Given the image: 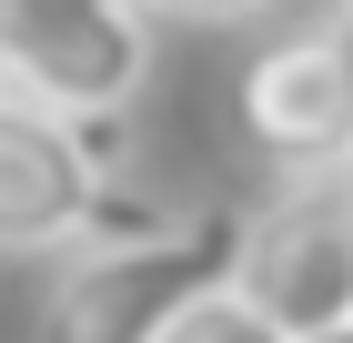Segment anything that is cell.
<instances>
[{
	"label": "cell",
	"mask_w": 353,
	"mask_h": 343,
	"mask_svg": "<svg viewBox=\"0 0 353 343\" xmlns=\"http://www.w3.org/2000/svg\"><path fill=\"white\" fill-rule=\"evenodd\" d=\"M243 242H252L243 202H202L172 233H141V242H81L41 293L30 343H162L192 303L232 293Z\"/></svg>",
	"instance_id": "cell-1"
},
{
	"label": "cell",
	"mask_w": 353,
	"mask_h": 343,
	"mask_svg": "<svg viewBox=\"0 0 353 343\" xmlns=\"http://www.w3.org/2000/svg\"><path fill=\"white\" fill-rule=\"evenodd\" d=\"M0 71L61 121H121L152 71L141 0H0Z\"/></svg>",
	"instance_id": "cell-2"
},
{
	"label": "cell",
	"mask_w": 353,
	"mask_h": 343,
	"mask_svg": "<svg viewBox=\"0 0 353 343\" xmlns=\"http://www.w3.org/2000/svg\"><path fill=\"white\" fill-rule=\"evenodd\" d=\"M121 182V121H61V111L0 91V242H91V212Z\"/></svg>",
	"instance_id": "cell-3"
},
{
	"label": "cell",
	"mask_w": 353,
	"mask_h": 343,
	"mask_svg": "<svg viewBox=\"0 0 353 343\" xmlns=\"http://www.w3.org/2000/svg\"><path fill=\"white\" fill-rule=\"evenodd\" d=\"M232 111H243L252 152H263L272 172H293V192H323L333 172L353 161V101H343V61H333L323 21L263 41V51L243 61Z\"/></svg>",
	"instance_id": "cell-4"
},
{
	"label": "cell",
	"mask_w": 353,
	"mask_h": 343,
	"mask_svg": "<svg viewBox=\"0 0 353 343\" xmlns=\"http://www.w3.org/2000/svg\"><path fill=\"white\" fill-rule=\"evenodd\" d=\"M232 293H243L283 343H323V333L353 323V222H343V202H333V182L323 192H283L272 212H252V242H243Z\"/></svg>",
	"instance_id": "cell-5"
},
{
	"label": "cell",
	"mask_w": 353,
	"mask_h": 343,
	"mask_svg": "<svg viewBox=\"0 0 353 343\" xmlns=\"http://www.w3.org/2000/svg\"><path fill=\"white\" fill-rule=\"evenodd\" d=\"M162 343H283V333H272V323L252 313L243 293H212V303H192V313L172 323Z\"/></svg>",
	"instance_id": "cell-6"
},
{
	"label": "cell",
	"mask_w": 353,
	"mask_h": 343,
	"mask_svg": "<svg viewBox=\"0 0 353 343\" xmlns=\"http://www.w3.org/2000/svg\"><path fill=\"white\" fill-rule=\"evenodd\" d=\"M141 10H172V21H252L272 0H141Z\"/></svg>",
	"instance_id": "cell-7"
},
{
	"label": "cell",
	"mask_w": 353,
	"mask_h": 343,
	"mask_svg": "<svg viewBox=\"0 0 353 343\" xmlns=\"http://www.w3.org/2000/svg\"><path fill=\"white\" fill-rule=\"evenodd\" d=\"M323 41H333V61H343V101H353V10H323Z\"/></svg>",
	"instance_id": "cell-8"
},
{
	"label": "cell",
	"mask_w": 353,
	"mask_h": 343,
	"mask_svg": "<svg viewBox=\"0 0 353 343\" xmlns=\"http://www.w3.org/2000/svg\"><path fill=\"white\" fill-rule=\"evenodd\" d=\"M333 202H343V222H353V161H343V172H333Z\"/></svg>",
	"instance_id": "cell-9"
},
{
	"label": "cell",
	"mask_w": 353,
	"mask_h": 343,
	"mask_svg": "<svg viewBox=\"0 0 353 343\" xmlns=\"http://www.w3.org/2000/svg\"><path fill=\"white\" fill-rule=\"evenodd\" d=\"M323 343H353V323H343V333H323Z\"/></svg>",
	"instance_id": "cell-10"
},
{
	"label": "cell",
	"mask_w": 353,
	"mask_h": 343,
	"mask_svg": "<svg viewBox=\"0 0 353 343\" xmlns=\"http://www.w3.org/2000/svg\"><path fill=\"white\" fill-rule=\"evenodd\" d=\"M0 91H10V71H0Z\"/></svg>",
	"instance_id": "cell-11"
},
{
	"label": "cell",
	"mask_w": 353,
	"mask_h": 343,
	"mask_svg": "<svg viewBox=\"0 0 353 343\" xmlns=\"http://www.w3.org/2000/svg\"><path fill=\"white\" fill-rule=\"evenodd\" d=\"M333 10H353V0H333Z\"/></svg>",
	"instance_id": "cell-12"
}]
</instances>
